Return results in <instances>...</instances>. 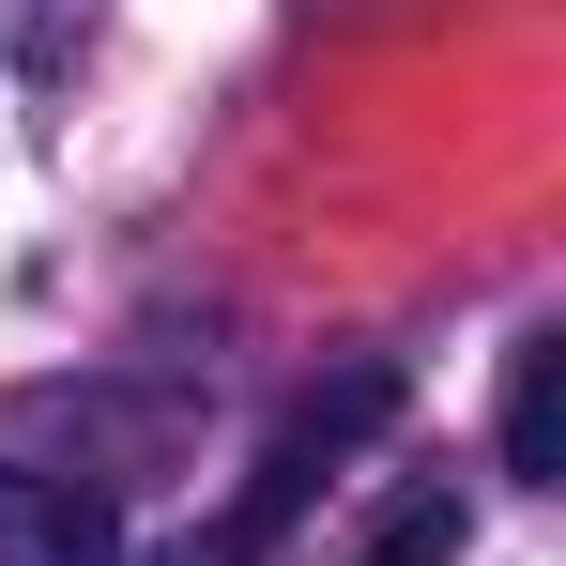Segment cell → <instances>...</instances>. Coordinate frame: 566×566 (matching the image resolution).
<instances>
[{
    "label": "cell",
    "instance_id": "3957f363",
    "mask_svg": "<svg viewBox=\"0 0 566 566\" xmlns=\"http://www.w3.org/2000/svg\"><path fill=\"white\" fill-rule=\"evenodd\" d=\"M368 566H460V521H444V505H413V521H398Z\"/></svg>",
    "mask_w": 566,
    "mask_h": 566
},
{
    "label": "cell",
    "instance_id": "6da1fadb",
    "mask_svg": "<svg viewBox=\"0 0 566 566\" xmlns=\"http://www.w3.org/2000/svg\"><path fill=\"white\" fill-rule=\"evenodd\" d=\"M107 552H123L107 490H77V474H15V460H0V566H107Z\"/></svg>",
    "mask_w": 566,
    "mask_h": 566
},
{
    "label": "cell",
    "instance_id": "7a4b0ae2",
    "mask_svg": "<svg viewBox=\"0 0 566 566\" xmlns=\"http://www.w3.org/2000/svg\"><path fill=\"white\" fill-rule=\"evenodd\" d=\"M505 474H521V490L566 474V337H521V353H505Z\"/></svg>",
    "mask_w": 566,
    "mask_h": 566
}]
</instances>
